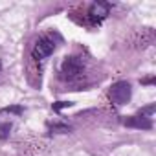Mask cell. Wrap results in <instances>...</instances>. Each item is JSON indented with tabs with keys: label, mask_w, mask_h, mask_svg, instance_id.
<instances>
[{
	"label": "cell",
	"mask_w": 156,
	"mask_h": 156,
	"mask_svg": "<svg viewBox=\"0 0 156 156\" xmlns=\"http://www.w3.org/2000/svg\"><path fill=\"white\" fill-rule=\"evenodd\" d=\"M110 8H112V4H110V2H103V0H98V2L90 4L88 13H87V20H85L83 24L92 26V28L99 26V24L107 19V15L110 13Z\"/></svg>",
	"instance_id": "7a4b0ae2"
},
{
	"label": "cell",
	"mask_w": 156,
	"mask_h": 156,
	"mask_svg": "<svg viewBox=\"0 0 156 156\" xmlns=\"http://www.w3.org/2000/svg\"><path fill=\"white\" fill-rule=\"evenodd\" d=\"M0 112L2 114H17V116H20V114H24V107L22 105H9V107L0 108Z\"/></svg>",
	"instance_id": "52a82bcc"
},
{
	"label": "cell",
	"mask_w": 156,
	"mask_h": 156,
	"mask_svg": "<svg viewBox=\"0 0 156 156\" xmlns=\"http://www.w3.org/2000/svg\"><path fill=\"white\" fill-rule=\"evenodd\" d=\"M11 129H13V125L9 123V121H4V123H0V140H8L9 138V134H11Z\"/></svg>",
	"instance_id": "ba28073f"
},
{
	"label": "cell",
	"mask_w": 156,
	"mask_h": 156,
	"mask_svg": "<svg viewBox=\"0 0 156 156\" xmlns=\"http://www.w3.org/2000/svg\"><path fill=\"white\" fill-rule=\"evenodd\" d=\"M119 123L123 127H129V129H140V130H151L152 129V119L141 118L138 114L136 116H121Z\"/></svg>",
	"instance_id": "5b68a950"
},
{
	"label": "cell",
	"mask_w": 156,
	"mask_h": 156,
	"mask_svg": "<svg viewBox=\"0 0 156 156\" xmlns=\"http://www.w3.org/2000/svg\"><path fill=\"white\" fill-rule=\"evenodd\" d=\"M108 99L112 103H116L118 107H123L130 101L132 98V88H130V83L129 81H116L110 85L108 92H107Z\"/></svg>",
	"instance_id": "6da1fadb"
},
{
	"label": "cell",
	"mask_w": 156,
	"mask_h": 156,
	"mask_svg": "<svg viewBox=\"0 0 156 156\" xmlns=\"http://www.w3.org/2000/svg\"><path fill=\"white\" fill-rule=\"evenodd\" d=\"M55 48H57V44H55L53 37H51V35H44V37H41V39L33 44L31 57H33L35 61H42V59L50 57V55L55 51Z\"/></svg>",
	"instance_id": "277c9868"
},
{
	"label": "cell",
	"mask_w": 156,
	"mask_h": 156,
	"mask_svg": "<svg viewBox=\"0 0 156 156\" xmlns=\"http://www.w3.org/2000/svg\"><path fill=\"white\" fill-rule=\"evenodd\" d=\"M70 107H73V103H72V101H57V103H53V105H51L53 112H61L62 108H70Z\"/></svg>",
	"instance_id": "30bf717a"
},
{
	"label": "cell",
	"mask_w": 156,
	"mask_h": 156,
	"mask_svg": "<svg viewBox=\"0 0 156 156\" xmlns=\"http://www.w3.org/2000/svg\"><path fill=\"white\" fill-rule=\"evenodd\" d=\"M0 70H2V64H0Z\"/></svg>",
	"instance_id": "7c38bea8"
},
{
	"label": "cell",
	"mask_w": 156,
	"mask_h": 156,
	"mask_svg": "<svg viewBox=\"0 0 156 156\" xmlns=\"http://www.w3.org/2000/svg\"><path fill=\"white\" fill-rule=\"evenodd\" d=\"M83 68L85 66H83V59L81 57H75V55L66 57L62 61V64H61V77L66 79V81H73L75 77L81 75Z\"/></svg>",
	"instance_id": "3957f363"
},
{
	"label": "cell",
	"mask_w": 156,
	"mask_h": 156,
	"mask_svg": "<svg viewBox=\"0 0 156 156\" xmlns=\"http://www.w3.org/2000/svg\"><path fill=\"white\" fill-rule=\"evenodd\" d=\"M156 83V77L151 75V77H145V79H141V85H154Z\"/></svg>",
	"instance_id": "8fae6325"
},
{
	"label": "cell",
	"mask_w": 156,
	"mask_h": 156,
	"mask_svg": "<svg viewBox=\"0 0 156 156\" xmlns=\"http://www.w3.org/2000/svg\"><path fill=\"white\" fill-rule=\"evenodd\" d=\"M48 129H50V132L53 134H68V132H72V127L70 125H66V123H48Z\"/></svg>",
	"instance_id": "8992f818"
},
{
	"label": "cell",
	"mask_w": 156,
	"mask_h": 156,
	"mask_svg": "<svg viewBox=\"0 0 156 156\" xmlns=\"http://www.w3.org/2000/svg\"><path fill=\"white\" fill-rule=\"evenodd\" d=\"M156 112V105L152 103V105H149V107H141L140 110H138V116H141V118H149V119H152V114Z\"/></svg>",
	"instance_id": "9c48e42d"
}]
</instances>
